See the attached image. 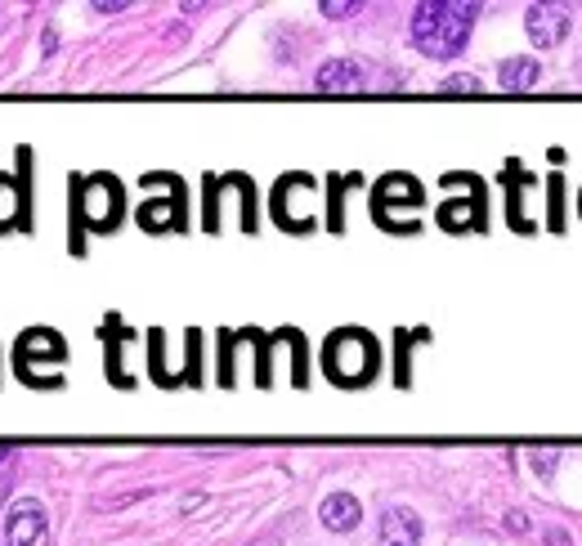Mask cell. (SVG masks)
Wrapping results in <instances>:
<instances>
[{
  "label": "cell",
  "instance_id": "5bb4252c",
  "mask_svg": "<svg viewBox=\"0 0 582 546\" xmlns=\"http://www.w3.org/2000/svg\"><path fill=\"white\" fill-rule=\"evenodd\" d=\"M14 206H19V197H14V184H10V179H0V225H6L10 215H14Z\"/></svg>",
  "mask_w": 582,
  "mask_h": 546
},
{
  "label": "cell",
  "instance_id": "8fae6325",
  "mask_svg": "<svg viewBox=\"0 0 582 546\" xmlns=\"http://www.w3.org/2000/svg\"><path fill=\"white\" fill-rule=\"evenodd\" d=\"M32 354H50V359H63V341H59L54 332H32V337L23 341V359H32Z\"/></svg>",
  "mask_w": 582,
  "mask_h": 546
},
{
  "label": "cell",
  "instance_id": "3957f363",
  "mask_svg": "<svg viewBox=\"0 0 582 546\" xmlns=\"http://www.w3.org/2000/svg\"><path fill=\"white\" fill-rule=\"evenodd\" d=\"M45 537V506L41 502H14L6 511V546H37Z\"/></svg>",
  "mask_w": 582,
  "mask_h": 546
},
{
  "label": "cell",
  "instance_id": "8992f818",
  "mask_svg": "<svg viewBox=\"0 0 582 546\" xmlns=\"http://www.w3.org/2000/svg\"><path fill=\"white\" fill-rule=\"evenodd\" d=\"M359 85H364V68L355 59H331L318 68V90H327V94H345Z\"/></svg>",
  "mask_w": 582,
  "mask_h": 546
},
{
  "label": "cell",
  "instance_id": "4fadbf2b",
  "mask_svg": "<svg viewBox=\"0 0 582 546\" xmlns=\"http://www.w3.org/2000/svg\"><path fill=\"white\" fill-rule=\"evenodd\" d=\"M471 220H476L471 206H457V202H452V206H443V225H448V229H466Z\"/></svg>",
  "mask_w": 582,
  "mask_h": 546
},
{
  "label": "cell",
  "instance_id": "52a82bcc",
  "mask_svg": "<svg viewBox=\"0 0 582 546\" xmlns=\"http://www.w3.org/2000/svg\"><path fill=\"white\" fill-rule=\"evenodd\" d=\"M318 519L331 528V533H349L359 519H364V511H359V502L349 497V493H331L327 502H323V511H318Z\"/></svg>",
  "mask_w": 582,
  "mask_h": 546
},
{
  "label": "cell",
  "instance_id": "2e32d148",
  "mask_svg": "<svg viewBox=\"0 0 582 546\" xmlns=\"http://www.w3.org/2000/svg\"><path fill=\"white\" fill-rule=\"evenodd\" d=\"M551 466H555V449H538V471L551 475Z\"/></svg>",
  "mask_w": 582,
  "mask_h": 546
},
{
  "label": "cell",
  "instance_id": "7a4b0ae2",
  "mask_svg": "<svg viewBox=\"0 0 582 546\" xmlns=\"http://www.w3.org/2000/svg\"><path fill=\"white\" fill-rule=\"evenodd\" d=\"M331 381H345V385H355V381H368V372L377 368V350L364 332H336L327 341V354H323Z\"/></svg>",
  "mask_w": 582,
  "mask_h": 546
},
{
  "label": "cell",
  "instance_id": "7c38bea8",
  "mask_svg": "<svg viewBox=\"0 0 582 546\" xmlns=\"http://www.w3.org/2000/svg\"><path fill=\"white\" fill-rule=\"evenodd\" d=\"M140 220H144V229H166V225L175 220V210H171L166 202H149V206L140 210Z\"/></svg>",
  "mask_w": 582,
  "mask_h": 546
},
{
  "label": "cell",
  "instance_id": "9a60e30c",
  "mask_svg": "<svg viewBox=\"0 0 582 546\" xmlns=\"http://www.w3.org/2000/svg\"><path fill=\"white\" fill-rule=\"evenodd\" d=\"M443 90H448V94H480V81H476V76H448Z\"/></svg>",
  "mask_w": 582,
  "mask_h": 546
},
{
  "label": "cell",
  "instance_id": "e0dca14e",
  "mask_svg": "<svg viewBox=\"0 0 582 546\" xmlns=\"http://www.w3.org/2000/svg\"><path fill=\"white\" fill-rule=\"evenodd\" d=\"M359 6H331V0H327V6H323V14H355Z\"/></svg>",
  "mask_w": 582,
  "mask_h": 546
},
{
  "label": "cell",
  "instance_id": "9c48e42d",
  "mask_svg": "<svg viewBox=\"0 0 582 546\" xmlns=\"http://www.w3.org/2000/svg\"><path fill=\"white\" fill-rule=\"evenodd\" d=\"M498 81H502V90H529L533 81H538V63L524 54V59H507L502 68H498Z\"/></svg>",
  "mask_w": 582,
  "mask_h": 546
},
{
  "label": "cell",
  "instance_id": "6da1fadb",
  "mask_svg": "<svg viewBox=\"0 0 582 546\" xmlns=\"http://www.w3.org/2000/svg\"><path fill=\"white\" fill-rule=\"evenodd\" d=\"M476 28V6H452V0H426L412 10V41L430 59H452L466 50Z\"/></svg>",
  "mask_w": 582,
  "mask_h": 546
},
{
  "label": "cell",
  "instance_id": "ba28073f",
  "mask_svg": "<svg viewBox=\"0 0 582 546\" xmlns=\"http://www.w3.org/2000/svg\"><path fill=\"white\" fill-rule=\"evenodd\" d=\"M377 197H381V210L390 206H421V184L408 179V175H390L377 184Z\"/></svg>",
  "mask_w": 582,
  "mask_h": 546
},
{
  "label": "cell",
  "instance_id": "30bf717a",
  "mask_svg": "<svg viewBox=\"0 0 582 546\" xmlns=\"http://www.w3.org/2000/svg\"><path fill=\"white\" fill-rule=\"evenodd\" d=\"M112 179H94L90 184V202H85V215H90V220L94 225H108V215H103V206H112Z\"/></svg>",
  "mask_w": 582,
  "mask_h": 546
},
{
  "label": "cell",
  "instance_id": "5b68a950",
  "mask_svg": "<svg viewBox=\"0 0 582 546\" xmlns=\"http://www.w3.org/2000/svg\"><path fill=\"white\" fill-rule=\"evenodd\" d=\"M381 546H421V519L404 506L381 515Z\"/></svg>",
  "mask_w": 582,
  "mask_h": 546
},
{
  "label": "cell",
  "instance_id": "277c9868",
  "mask_svg": "<svg viewBox=\"0 0 582 546\" xmlns=\"http://www.w3.org/2000/svg\"><path fill=\"white\" fill-rule=\"evenodd\" d=\"M529 41L538 50H555L569 37V10L564 6H529Z\"/></svg>",
  "mask_w": 582,
  "mask_h": 546
}]
</instances>
